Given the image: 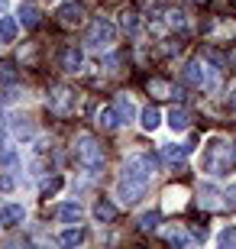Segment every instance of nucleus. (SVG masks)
Returning a JSON list of instances; mask_svg holds the SVG:
<instances>
[{
  "label": "nucleus",
  "instance_id": "nucleus-1",
  "mask_svg": "<svg viewBox=\"0 0 236 249\" xmlns=\"http://www.w3.org/2000/svg\"><path fill=\"white\" fill-rule=\"evenodd\" d=\"M152 172H155V159L152 156H129L127 162H123V172H120L117 194L127 204H136L145 194L149 181H152Z\"/></svg>",
  "mask_w": 236,
  "mask_h": 249
},
{
  "label": "nucleus",
  "instance_id": "nucleus-2",
  "mask_svg": "<svg viewBox=\"0 0 236 249\" xmlns=\"http://www.w3.org/2000/svg\"><path fill=\"white\" fill-rule=\"evenodd\" d=\"M200 168L214 178H227L230 172L236 168V159L230 152V146L223 139H210L207 146H204V156H200Z\"/></svg>",
  "mask_w": 236,
  "mask_h": 249
},
{
  "label": "nucleus",
  "instance_id": "nucleus-3",
  "mask_svg": "<svg viewBox=\"0 0 236 249\" xmlns=\"http://www.w3.org/2000/svg\"><path fill=\"white\" fill-rule=\"evenodd\" d=\"M74 156H78V162H81L84 168H91V172L104 165V149H100V142L94 136H88V133L78 136V142H74Z\"/></svg>",
  "mask_w": 236,
  "mask_h": 249
},
{
  "label": "nucleus",
  "instance_id": "nucleus-4",
  "mask_svg": "<svg viewBox=\"0 0 236 249\" xmlns=\"http://www.w3.org/2000/svg\"><path fill=\"white\" fill-rule=\"evenodd\" d=\"M113 39H117V26H113L107 17H94V23L88 26V39H84V42L100 52V49L113 46Z\"/></svg>",
  "mask_w": 236,
  "mask_h": 249
},
{
  "label": "nucleus",
  "instance_id": "nucleus-5",
  "mask_svg": "<svg viewBox=\"0 0 236 249\" xmlns=\"http://www.w3.org/2000/svg\"><path fill=\"white\" fill-rule=\"evenodd\" d=\"M49 110L58 113V117H68V113L74 110V94L68 91V88H55V91L49 94Z\"/></svg>",
  "mask_w": 236,
  "mask_h": 249
},
{
  "label": "nucleus",
  "instance_id": "nucleus-6",
  "mask_svg": "<svg viewBox=\"0 0 236 249\" xmlns=\"http://www.w3.org/2000/svg\"><path fill=\"white\" fill-rule=\"evenodd\" d=\"M184 81L194 84V88H210V74H207V62L204 58H194V62L184 68Z\"/></svg>",
  "mask_w": 236,
  "mask_h": 249
},
{
  "label": "nucleus",
  "instance_id": "nucleus-7",
  "mask_svg": "<svg viewBox=\"0 0 236 249\" xmlns=\"http://www.w3.org/2000/svg\"><path fill=\"white\" fill-rule=\"evenodd\" d=\"M58 23H62V26H81L84 23V7L81 3H65L62 10H58Z\"/></svg>",
  "mask_w": 236,
  "mask_h": 249
},
{
  "label": "nucleus",
  "instance_id": "nucleus-8",
  "mask_svg": "<svg viewBox=\"0 0 236 249\" xmlns=\"http://www.w3.org/2000/svg\"><path fill=\"white\" fill-rule=\"evenodd\" d=\"M81 62H84V52L78 46H65L62 55H58V65H62L65 71H78V68H81Z\"/></svg>",
  "mask_w": 236,
  "mask_h": 249
},
{
  "label": "nucleus",
  "instance_id": "nucleus-9",
  "mask_svg": "<svg viewBox=\"0 0 236 249\" xmlns=\"http://www.w3.org/2000/svg\"><path fill=\"white\" fill-rule=\"evenodd\" d=\"M149 94L152 97H159V101H165V97H182V91L175 94V88H172V81H165V78H149Z\"/></svg>",
  "mask_w": 236,
  "mask_h": 249
},
{
  "label": "nucleus",
  "instance_id": "nucleus-10",
  "mask_svg": "<svg viewBox=\"0 0 236 249\" xmlns=\"http://www.w3.org/2000/svg\"><path fill=\"white\" fill-rule=\"evenodd\" d=\"M113 110H117V123H133V117H136V107H133V101L127 94H120L113 101Z\"/></svg>",
  "mask_w": 236,
  "mask_h": 249
},
{
  "label": "nucleus",
  "instance_id": "nucleus-11",
  "mask_svg": "<svg viewBox=\"0 0 236 249\" xmlns=\"http://www.w3.org/2000/svg\"><path fill=\"white\" fill-rule=\"evenodd\" d=\"M23 217H26V211H23L19 204H3V207H0V223H7V227L23 223Z\"/></svg>",
  "mask_w": 236,
  "mask_h": 249
},
{
  "label": "nucleus",
  "instance_id": "nucleus-12",
  "mask_svg": "<svg viewBox=\"0 0 236 249\" xmlns=\"http://www.w3.org/2000/svg\"><path fill=\"white\" fill-rule=\"evenodd\" d=\"M168 126L175 129V133H182V129L191 126V113L184 110V107H175L172 113H168Z\"/></svg>",
  "mask_w": 236,
  "mask_h": 249
},
{
  "label": "nucleus",
  "instance_id": "nucleus-13",
  "mask_svg": "<svg viewBox=\"0 0 236 249\" xmlns=\"http://www.w3.org/2000/svg\"><path fill=\"white\" fill-rule=\"evenodd\" d=\"M220 197H223V194H220L214 185H204V188H200V204H204L207 211H217V207H223V204H220Z\"/></svg>",
  "mask_w": 236,
  "mask_h": 249
},
{
  "label": "nucleus",
  "instance_id": "nucleus-14",
  "mask_svg": "<svg viewBox=\"0 0 236 249\" xmlns=\"http://www.w3.org/2000/svg\"><path fill=\"white\" fill-rule=\"evenodd\" d=\"M94 217H97L100 223H113L117 220V207H113L110 201H97L94 204Z\"/></svg>",
  "mask_w": 236,
  "mask_h": 249
},
{
  "label": "nucleus",
  "instance_id": "nucleus-15",
  "mask_svg": "<svg viewBox=\"0 0 236 249\" xmlns=\"http://www.w3.org/2000/svg\"><path fill=\"white\" fill-rule=\"evenodd\" d=\"M17 39V19L13 17H0V46H7Z\"/></svg>",
  "mask_w": 236,
  "mask_h": 249
},
{
  "label": "nucleus",
  "instance_id": "nucleus-16",
  "mask_svg": "<svg viewBox=\"0 0 236 249\" xmlns=\"http://www.w3.org/2000/svg\"><path fill=\"white\" fill-rule=\"evenodd\" d=\"M58 220H68V223H78L81 220V204H62V207H58Z\"/></svg>",
  "mask_w": 236,
  "mask_h": 249
},
{
  "label": "nucleus",
  "instance_id": "nucleus-17",
  "mask_svg": "<svg viewBox=\"0 0 236 249\" xmlns=\"http://www.w3.org/2000/svg\"><path fill=\"white\" fill-rule=\"evenodd\" d=\"M19 23H23L26 29H36L39 26V10L29 7V3H26V7H19Z\"/></svg>",
  "mask_w": 236,
  "mask_h": 249
},
{
  "label": "nucleus",
  "instance_id": "nucleus-18",
  "mask_svg": "<svg viewBox=\"0 0 236 249\" xmlns=\"http://www.w3.org/2000/svg\"><path fill=\"white\" fill-rule=\"evenodd\" d=\"M97 123H100L104 129H113V126H117V110H113V104L97 110Z\"/></svg>",
  "mask_w": 236,
  "mask_h": 249
},
{
  "label": "nucleus",
  "instance_id": "nucleus-19",
  "mask_svg": "<svg viewBox=\"0 0 236 249\" xmlns=\"http://www.w3.org/2000/svg\"><path fill=\"white\" fill-rule=\"evenodd\" d=\"M159 220H162V213H159V211L143 213V217H139V230H143V233H152L155 227H159Z\"/></svg>",
  "mask_w": 236,
  "mask_h": 249
},
{
  "label": "nucleus",
  "instance_id": "nucleus-20",
  "mask_svg": "<svg viewBox=\"0 0 236 249\" xmlns=\"http://www.w3.org/2000/svg\"><path fill=\"white\" fill-rule=\"evenodd\" d=\"M188 149H191V146H165V149H162V156L168 159V162H184Z\"/></svg>",
  "mask_w": 236,
  "mask_h": 249
},
{
  "label": "nucleus",
  "instance_id": "nucleus-21",
  "mask_svg": "<svg viewBox=\"0 0 236 249\" xmlns=\"http://www.w3.org/2000/svg\"><path fill=\"white\" fill-rule=\"evenodd\" d=\"M17 78H19L17 65H13V62H0V81H3V84H13Z\"/></svg>",
  "mask_w": 236,
  "mask_h": 249
},
{
  "label": "nucleus",
  "instance_id": "nucleus-22",
  "mask_svg": "<svg viewBox=\"0 0 236 249\" xmlns=\"http://www.w3.org/2000/svg\"><path fill=\"white\" fill-rule=\"evenodd\" d=\"M159 123H162V113L155 110V107H145V110H143V126L145 129H155Z\"/></svg>",
  "mask_w": 236,
  "mask_h": 249
},
{
  "label": "nucleus",
  "instance_id": "nucleus-23",
  "mask_svg": "<svg viewBox=\"0 0 236 249\" xmlns=\"http://www.w3.org/2000/svg\"><path fill=\"white\" fill-rule=\"evenodd\" d=\"M81 240H84V230H78V227H74V230H65L62 236H58L62 246H74V243H81Z\"/></svg>",
  "mask_w": 236,
  "mask_h": 249
},
{
  "label": "nucleus",
  "instance_id": "nucleus-24",
  "mask_svg": "<svg viewBox=\"0 0 236 249\" xmlns=\"http://www.w3.org/2000/svg\"><path fill=\"white\" fill-rule=\"evenodd\" d=\"M165 236H168V243H172V246H188V233L178 230V227H175V230H168Z\"/></svg>",
  "mask_w": 236,
  "mask_h": 249
},
{
  "label": "nucleus",
  "instance_id": "nucleus-25",
  "mask_svg": "<svg viewBox=\"0 0 236 249\" xmlns=\"http://www.w3.org/2000/svg\"><path fill=\"white\" fill-rule=\"evenodd\" d=\"M168 26H175V29H184V26H188V19H184L182 10H168Z\"/></svg>",
  "mask_w": 236,
  "mask_h": 249
},
{
  "label": "nucleus",
  "instance_id": "nucleus-26",
  "mask_svg": "<svg viewBox=\"0 0 236 249\" xmlns=\"http://www.w3.org/2000/svg\"><path fill=\"white\" fill-rule=\"evenodd\" d=\"M123 29H127L129 36H136V33H139V19L133 17V13H127V17H123Z\"/></svg>",
  "mask_w": 236,
  "mask_h": 249
},
{
  "label": "nucleus",
  "instance_id": "nucleus-27",
  "mask_svg": "<svg viewBox=\"0 0 236 249\" xmlns=\"http://www.w3.org/2000/svg\"><path fill=\"white\" fill-rule=\"evenodd\" d=\"M220 246H236V230H223L220 233Z\"/></svg>",
  "mask_w": 236,
  "mask_h": 249
},
{
  "label": "nucleus",
  "instance_id": "nucleus-28",
  "mask_svg": "<svg viewBox=\"0 0 236 249\" xmlns=\"http://www.w3.org/2000/svg\"><path fill=\"white\" fill-rule=\"evenodd\" d=\"M58 188H62V178H52V181H46V185H42V194H55Z\"/></svg>",
  "mask_w": 236,
  "mask_h": 249
},
{
  "label": "nucleus",
  "instance_id": "nucleus-29",
  "mask_svg": "<svg viewBox=\"0 0 236 249\" xmlns=\"http://www.w3.org/2000/svg\"><path fill=\"white\" fill-rule=\"evenodd\" d=\"M227 107H230V110H236V91H230V101H227Z\"/></svg>",
  "mask_w": 236,
  "mask_h": 249
},
{
  "label": "nucleus",
  "instance_id": "nucleus-30",
  "mask_svg": "<svg viewBox=\"0 0 236 249\" xmlns=\"http://www.w3.org/2000/svg\"><path fill=\"white\" fill-rule=\"evenodd\" d=\"M0 139H3V110H0Z\"/></svg>",
  "mask_w": 236,
  "mask_h": 249
},
{
  "label": "nucleus",
  "instance_id": "nucleus-31",
  "mask_svg": "<svg viewBox=\"0 0 236 249\" xmlns=\"http://www.w3.org/2000/svg\"><path fill=\"white\" fill-rule=\"evenodd\" d=\"M194 3H207V0H194Z\"/></svg>",
  "mask_w": 236,
  "mask_h": 249
}]
</instances>
